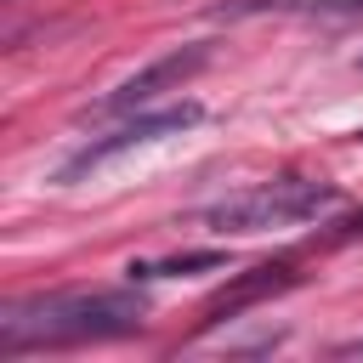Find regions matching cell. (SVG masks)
I'll list each match as a JSON object with an SVG mask.
<instances>
[{
	"instance_id": "cell-1",
	"label": "cell",
	"mask_w": 363,
	"mask_h": 363,
	"mask_svg": "<svg viewBox=\"0 0 363 363\" xmlns=\"http://www.w3.org/2000/svg\"><path fill=\"white\" fill-rule=\"evenodd\" d=\"M142 329V301L119 289L96 295H40L17 301L0 318V352H28V346H74V340H113Z\"/></svg>"
},
{
	"instance_id": "cell-2",
	"label": "cell",
	"mask_w": 363,
	"mask_h": 363,
	"mask_svg": "<svg viewBox=\"0 0 363 363\" xmlns=\"http://www.w3.org/2000/svg\"><path fill=\"white\" fill-rule=\"evenodd\" d=\"M329 204H335V187L289 176V182H267V187H250V193H233V199L210 204L204 210V227H216V233H267V227L312 221Z\"/></svg>"
},
{
	"instance_id": "cell-3",
	"label": "cell",
	"mask_w": 363,
	"mask_h": 363,
	"mask_svg": "<svg viewBox=\"0 0 363 363\" xmlns=\"http://www.w3.org/2000/svg\"><path fill=\"white\" fill-rule=\"evenodd\" d=\"M187 125H199V102L164 108V113H142V119H130V125L85 142V147L62 164V182H74V176H85V170H96V164H108V159H119V153H130V147H147V142H159V136H170V130H187Z\"/></svg>"
},
{
	"instance_id": "cell-4",
	"label": "cell",
	"mask_w": 363,
	"mask_h": 363,
	"mask_svg": "<svg viewBox=\"0 0 363 363\" xmlns=\"http://www.w3.org/2000/svg\"><path fill=\"white\" fill-rule=\"evenodd\" d=\"M210 62V45H187V51H170V57H159V62H147L142 74H130V79H119L96 108L102 113H130V108H147L153 96H164V91H182L199 68Z\"/></svg>"
},
{
	"instance_id": "cell-5",
	"label": "cell",
	"mask_w": 363,
	"mask_h": 363,
	"mask_svg": "<svg viewBox=\"0 0 363 363\" xmlns=\"http://www.w3.org/2000/svg\"><path fill=\"white\" fill-rule=\"evenodd\" d=\"M295 284V267H255L250 278H238L233 289H221L216 301H210V323H221V318H233V312H244L250 301H261V295H278V289H289Z\"/></svg>"
},
{
	"instance_id": "cell-6",
	"label": "cell",
	"mask_w": 363,
	"mask_h": 363,
	"mask_svg": "<svg viewBox=\"0 0 363 363\" xmlns=\"http://www.w3.org/2000/svg\"><path fill=\"white\" fill-rule=\"evenodd\" d=\"M261 11H295V17H357L363 0H233L221 17H261Z\"/></svg>"
},
{
	"instance_id": "cell-7",
	"label": "cell",
	"mask_w": 363,
	"mask_h": 363,
	"mask_svg": "<svg viewBox=\"0 0 363 363\" xmlns=\"http://www.w3.org/2000/svg\"><path fill=\"white\" fill-rule=\"evenodd\" d=\"M199 267H221V255H182V261H130V278H170V272H199Z\"/></svg>"
},
{
	"instance_id": "cell-8",
	"label": "cell",
	"mask_w": 363,
	"mask_h": 363,
	"mask_svg": "<svg viewBox=\"0 0 363 363\" xmlns=\"http://www.w3.org/2000/svg\"><path fill=\"white\" fill-rule=\"evenodd\" d=\"M340 352H363V340H352V346H340Z\"/></svg>"
}]
</instances>
